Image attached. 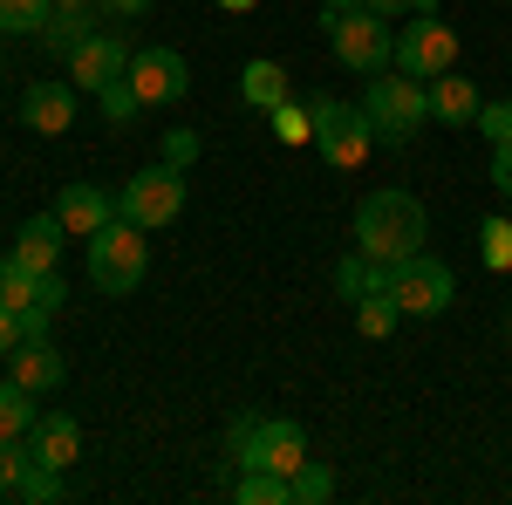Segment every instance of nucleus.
<instances>
[{"label":"nucleus","mask_w":512,"mask_h":505,"mask_svg":"<svg viewBox=\"0 0 512 505\" xmlns=\"http://www.w3.org/2000/svg\"><path fill=\"white\" fill-rule=\"evenodd\" d=\"M424 239H431V212H424V198L403 192V185H383V192H369L355 205V246L362 253H376V260H410V253H424Z\"/></svg>","instance_id":"nucleus-1"},{"label":"nucleus","mask_w":512,"mask_h":505,"mask_svg":"<svg viewBox=\"0 0 512 505\" xmlns=\"http://www.w3.org/2000/svg\"><path fill=\"white\" fill-rule=\"evenodd\" d=\"M362 117L376 130V144L403 151L431 123V89L417 76H403V69H383V76H369V89H362Z\"/></svg>","instance_id":"nucleus-2"},{"label":"nucleus","mask_w":512,"mask_h":505,"mask_svg":"<svg viewBox=\"0 0 512 505\" xmlns=\"http://www.w3.org/2000/svg\"><path fill=\"white\" fill-rule=\"evenodd\" d=\"M321 21H328V48H335V62L355 69V76H383L396 62V28L376 14V7H321Z\"/></svg>","instance_id":"nucleus-3"},{"label":"nucleus","mask_w":512,"mask_h":505,"mask_svg":"<svg viewBox=\"0 0 512 505\" xmlns=\"http://www.w3.org/2000/svg\"><path fill=\"white\" fill-rule=\"evenodd\" d=\"M144 273H151V239H144V226L110 219L103 233H89V280L103 294H137Z\"/></svg>","instance_id":"nucleus-4"},{"label":"nucleus","mask_w":512,"mask_h":505,"mask_svg":"<svg viewBox=\"0 0 512 505\" xmlns=\"http://www.w3.org/2000/svg\"><path fill=\"white\" fill-rule=\"evenodd\" d=\"M233 458H239V471H280V478H294L301 458H308V430L294 424V417H239Z\"/></svg>","instance_id":"nucleus-5"},{"label":"nucleus","mask_w":512,"mask_h":505,"mask_svg":"<svg viewBox=\"0 0 512 505\" xmlns=\"http://www.w3.org/2000/svg\"><path fill=\"white\" fill-rule=\"evenodd\" d=\"M178 212H185V171L178 164H144V171H130V185L117 192V219L144 226V233H164Z\"/></svg>","instance_id":"nucleus-6"},{"label":"nucleus","mask_w":512,"mask_h":505,"mask_svg":"<svg viewBox=\"0 0 512 505\" xmlns=\"http://www.w3.org/2000/svg\"><path fill=\"white\" fill-rule=\"evenodd\" d=\"M308 117H315V151L321 164H335V171H355L362 157L376 151V130L362 117V103H335V96H308Z\"/></svg>","instance_id":"nucleus-7"},{"label":"nucleus","mask_w":512,"mask_h":505,"mask_svg":"<svg viewBox=\"0 0 512 505\" xmlns=\"http://www.w3.org/2000/svg\"><path fill=\"white\" fill-rule=\"evenodd\" d=\"M390 301L410 314V321H437V314L458 301V280H451L444 260L410 253V260H396V267H390Z\"/></svg>","instance_id":"nucleus-8"},{"label":"nucleus","mask_w":512,"mask_h":505,"mask_svg":"<svg viewBox=\"0 0 512 505\" xmlns=\"http://www.w3.org/2000/svg\"><path fill=\"white\" fill-rule=\"evenodd\" d=\"M390 69H403V76H417V82H431V76H444V69H458V28H451V21H437V14L403 21Z\"/></svg>","instance_id":"nucleus-9"},{"label":"nucleus","mask_w":512,"mask_h":505,"mask_svg":"<svg viewBox=\"0 0 512 505\" xmlns=\"http://www.w3.org/2000/svg\"><path fill=\"white\" fill-rule=\"evenodd\" d=\"M123 76H130V89H137V103H144V110L185 103V89H192V69H185V55H178V48H137Z\"/></svg>","instance_id":"nucleus-10"},{"label":"nucleus","mask_w":512,"mask_h":505,"mask_svg":"<svg viewBox=\"0 0 512 505\" xmlns=\"http://www.w3.org/2000/svg\"><path fill=\"white\" fill-rule=\"evenodd\" d=\"M130 55H137V48H130L117 28H96V35H89L76 55H69V76H76L82 96H103V89H110V82L130 69Z\"/></svg>","instance_id":"nucleus-11"},{"label":"nucleus","mask_w":512,"mask_h":505,"mask_svg":"<svg viewBox=\"0 0 512 505\" xmlns=\"http://www.w3.org/2000/svg\"><path fill=\"white\" fill-rule=\"evenodd\" d=\"M62 301H69V280H62V273H28L14 253L0 260V308H14V314H35V308L55 314Z\"/></svg>","instance_id":"nucleus-12"},{"label":"nucleus","mask_w":512,"mask_h":505,"mask_svg":"<svg viewBox=\"0 0 512 505\" xmlns=\"http://www.w3.org/2000/svg\"><path fill=\"white\" fill-rule=\"evenodd\" d=\"M76 82H55V76H41L21 89V123L28 130H41V137H62V130H76Z\"/></svg>","instance_id":"nucleus-13"},{"label":"nucleus","mask_w":512,"mask_h":505,"mask_svg":"<svg viewBox=\"0 0 512 505\" xmlns=\"http://www.w3.org/2000/svg\"><path fill=\"white\" fill-rule=\"evenodd\" d=\"M55 219L69 226V239H89L117 219V192L110 185H62L55 192Z\"/></svg>","instance_id":"nucleus-14"},{"label":"nucleus","mask_w":512,"mask_h":505,"mask_svg":"<svg viewBox=\"0 0 512 505\" xmlns=\"http://www.w3.org/2000/svg\"><path fill=\"white\" fill-rule=\"evenodd\" d=\"M28 458L48 471H69L82 458V424L69 417V410H41L35 430H28Z\"/></svg>","instance_id":"nucleus-15"},{"label":"nucleus","mask_w":512,"mask_h":505,"mask_svg":"<svg viewBox=\"0 0 512 505\" xmlns=\"http://www.w3.org/2000/svg\"><path fill=\"white\" fill-rule=\"evenodd\" d=\"M7 376H14L21 389H35V396H55L69 369H62V349H55L48 335H35V342H21V349L7 355Z\"/></svg>","instance_id":"nucleus-16"},{"label":"nucleus","mask_w":512,"mask_h":505,"mask_svg":"<svg viewBox=\"0 0 512 505\" xmlns=\"http://www.w3.org/2000/svg\"><path fill=\"white\" fill-rule=\"evenodd\" d=\"M62 246H69V226H62L55 212H35V219L21 226V239H14V260H21L28 273H55Z\"/></svg>","instance_id":"nucleus-17"},{"label":"nucleus","mask_w":512,"mask_h":505,"mask_svg":"<svg viewBox=\"0 0 512 505\" xmlns=\"http://www.w3.org/2000/svg\"><path fill=\"white\" fill-rule=\"evenodd\" d=\"M424 89H431V117H437V123H478V103H485V96H478L472 76L444 69V76H431Z\"/></svg>","instance_id":"nucleus-18"},{"label":"nucleus","mask_w":512,"mask_h":505,"mask_svg":"<svg viewBox=\"0 0 512 505\" xmlns=\"http://www.w3.org/2000/svg\"><path fill=\"white\" fill-rule=\"evenodd\" d=\"M96 21H103V14H96V7H55V14H48V28H41V48H48V55H62V62H69V55H76L82 41L96 35Z\"/></svg>","instance_id":"nucleus-19"},{"label":"nucleus","mask_w":512,"mask_h":505,"mask_svg":"<svg viewBox=\"0 0 512 505\" xmlns=\"http://www.w3.org/2000/svg\"><path fill=\"white\" fill-rule=\"evenodd\" d=\"M335 287H342V301H362V294H383L390 287V260H376V253H342V267H335Z\"/></svg>","instance_id":"nucleus-20"},{"label":"nucleus","mask_w":512,"mask_h":505,"mask_svg":"<svg viewBox=\"0 0 512 505\" xmlns=\"http://www.w3.org/2000/svg\"><path fill=\"white\" fill-rule=\"evenodd\" d=\"M239 103H253V110H280V103H287V69L267 62V55L246 62V69H239Z\"/></svg>","instance_id":"nucleus-21"},{"label":"nucleus","mask_w":512,"mask_h":505,"mask_svg":"<svg viewBox=\"0 0 512 505\" xmlns=\"http://www.w3.org/2000/svg\"><path fill=\"white\" fill-rule=\"evenodd\" d=\"M41 417V403H35V389H21L14 376L0 383V437H28Z\"/></svg>","instance_id":"nucleus-22"},{"label":"nucleus","mask_w":512,"mask_h":505,"mask_svg":"<svg viewBox=\"0 0 512 505\" xmlns=\"http://www.w3.org/2000/svg\"><path fill=\"white\" fill-rule=\"evenodd\" d=\"M396 321H403V308L390 301V287H383V294H362V301H355V328H362L369 342L396 335Z\"/></svg>","instance_id":"nucleus-23"},{"label":"nucleus","mask_w":512,"mask_h":505,"mask_svg":"<svg viewBox=\"0 0 512 505\" xmlns=\"http://www.w3.org/2000/svg\"><path fill=\"white\" fill-rule=\"evenodd\" d=\"M239 505H294V485L280 471H239Z\"/></svg>","instance_id":"nucleus-24"},{"label":"nucleus","mask_w":512,"mask_h":505,"mask_svg":"<svg viewBox=\"0 0 512 505\" xmlns=\"http://www.w3.org/2000/svg\"><path fill=\"white\" fill-rule=\"evenodd\" d=\"M55 0H0V35H41Z\"/></svg>","instance_id":"nucleus-25"},{"label":"nucleus","mask_w":512,"mask_h":505,"mask_svg":"<svg viewBox=\"0 0 512 505\" xmlns=\"http://www.w3.org/2000/svg\"><path fill=\"white\" fill-rule=\"evenodd\" d=\"M287 485H294V505H328L335 499V471L321 465V458H301V471H294Z\"/></svg>","instance_id":"nucleus-26"},{"label":"nucleus","mask_w":512,"mask_h":505,"mask_svg":"<svg viewBox=\"0 0 512 505\" xmlns=\"http://www.w3.org/2000/svg\"><path fill=\"white\" fill-rule=\"evenodd\" d=\"M62 492H69L62 471H48V465H28V471H21V485H14V499H21V505H55Z\"/></svg>","instance_id":"nucleus-27"},{"label":"nucleus","mask_w":512,"mask_h":505,"mask_svg":"<svg viewBox=\"0 0 512 505\" xmlns=\"http://www.w3.org/2000/svg\"><path fill=\"white\" fill-rule=\"evenodd\" d=\"M478 260L492 273L512 267V219H485V226H478Z\"/></svg>","instance_id":"nucleus-28"},{"label":"nucleus","mask_w":512,"mask_h":505,"mask_svg":"<svg viewBox=\"0 0 512 505\" xmlns=\"http://www.w3.org/2000/svg\"><path fill=\"white\" fill-rule=\"evenodd\" d=\"M267 117H274L280 144H315V117H308V103H294V96H287L280 110H267Z\"/></svg>","instance_id":"nucleus-29"},{"label":"nucleus","mask_w":512,"mask_h":505,"mask_svg":"<svg viewBox=\"0 0 512 505\" xmlns=\"http://www.w3.org/2000/svg\"><path fill=\"white\" fill-rule=\"evenodd\" d=\"M96 110H103V123H130L144 103H137V89H130V76H117L103 96H96Z\"/></svg>","instance_id":"nucleus-30"},{"label":"nucleus","mask_w":512,"mask_h":505,"mask_svg":"<svg viewBox=\"0 0 512 505\" xmlns=\"http://www.w3.org/2000/svg\"><path fill=\"white\" fill-rule=\"evenodd\" d=\"M28 465H35V458H28V437H0V492H14Z\"/></svg>","instance_id":"nucleus-31"},{"label":"nucleus","mask_w":512,"mask_h":505,"mask_svg":"<svg viewBox=\"0 0 512 505\" xmlns=\"http://www.w3.org/2000/svg\"><path fill=\"white\" fill-rule=\"evenodd\" d=\"M478 130L492 144H512V103H478Z\"/></svg>","instance_id":"nucleus-32"},{"label":"nucleus","mask_w":512,"mask_h":505,"mask_svg":"<svg viewBox=\"0 0 512 505\" xmlns=\"http://www.w3.org/2000/svg\"><path fill=\"white\" fill-rule=\"evenodd\" d=\"M198 151H205V144H198V130H164V164H178V171H185Z\"/></svg>","instance_id":"nucleus-33"},{"label":"nucleus","mask_w":512,"mask_h":505,"mask_svg":"<svg viewBox=\"0 0 512 505\" xmlns=\"http://www.w3.org/2000/svg\"><path fill=\"white\" fill-rule=\"evenodd\" d=\"M21 342H28V321H21L14 308H0V362H7V355L21 349Z\"/></svg>","instance_id":"nucleus-34"},{"label":"nucleus","mask_w":512,"mask_h":505,"mask_svg":"<svg viewBox=\"0 0 512 505\" xmlns=\"http://www.w3.org/2000/svg\"><path fill=\"white\" fill-rule=\"evenodd\" d=\"M492 192L512 205V144H492Z\"/></svg>","instance_id":"nucleus-35"},{"label":"nucleus","mask_w":512,"mask_h":505,"mask_svg":"<svg viewBox=\"0 0 512 505\" xmlns=\"http://www.w3.org/2000/svg\"><path fill=\"white\" fill-rule=\"evenodd\" d=\"M96 14H103V21H144L151 0H96Z\"/></svg>","instance_id":"nucleus-36"},{"label":"nucleus","mask_w":512,"mask_h":505,"mask_svg":"<svg viewBox=\"0 0 512 505\" xmlns=\"http://www.w3.org/2000/svg\"><path fill=\"white\" fill-rule=\"evenodd\" d=\"M383 21H403V14H437V0H369Z\"/></svg>","instance_id":"nucleus-37"},{"label":"nucleus","mask_w":512,"mask_h":505,"mask_svg":"<svg viewBox=\"0 0 512 505\" xmlns=\"http://www.w3.org/2000/svg\"><path fill=\"white\" fill-rule=\"evenodd\" d=\"M212 7H226V14H253L260 0H212Z\"/></svg>","instance_id":"nucleus-38"},{"label":"nucleus","mask_w":512,"mask_h":505,"mask_svg":"<svg viewBox=\"0 0 512 505\" xmlns=\"http://www.w3.org/2000/svg\"><path fill=\"white\" fill-rule=\"evenodd\" d=\"M321 7H335V14H342V7H369V0H321Z\"/></svg>","instance_id":"nucleus-39"},{"label":"nucleus","mask_w":512,"mask_h":505,"mask_svg":"<svg viewBox=\"0 0 512 505\" xmlns=\"http://www.w3.org/2000/svg\"><path fill=\"white\" fill-rule=\"evenodd\" d=\"M55 7H96V0H55Z\"/></svg>","instance_id":"nucleus-40"},{"label":"nucleus","mask_w":512,"mask_h":505,"mask_svg":"<svg viewBox=\"0 0 512 505\" xmlns=\"http://www.w3.org/2000/svg\"><path fill=\"white\" fill-rule=\"evenodd\" d=\"M0 76H7V62H0Z\"/></svg>","instance_id":"nucleus-41"}]
</instances>
